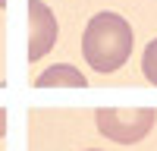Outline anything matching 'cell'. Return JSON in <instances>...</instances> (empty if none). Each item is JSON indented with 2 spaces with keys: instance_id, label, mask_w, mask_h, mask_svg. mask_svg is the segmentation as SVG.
Masks as SVG:
<instances>
[{
  "instance_id": "1",
  "label": "cell",
  "mask_w": 157,
  "mask_h": 151,
  "mask_svg": "<svg viewBox=\"0 0 157 151\" xmlns=\"http://www.w3.org/2000/svg\"><path fill=\"white\" fill-rule=\"evenodd\" d=\"M135 47V32L120 13H98L82 32V57L94 72H116Z\"/></svg>"
},
{
  "instance_id": "2",
  "label": "cell",
  "mask_w": 157,
  "mask_h": 151,
  "mask_svg": "<svg viewBox=\"0 0 157 151\" xmlns=\"http://www.w3.org/2000/svg\"><path fill=\"white\" fill-rule=\"evenodd\" d=\"M154 120H157V113L151 107H101L94 113L98 132L120 145L141 142L154 129Z\"/></svg>"
},
{
  "instance_id": "3",
  "label": "cell",
  "mask_w": 157,
  "mask_h": 151,
  "mask_svg": "<svg viewBox=\"0 0 157 151\" xmlns=\"http://www.w3.org/2000/svg\"><path fill=\"white\" fill-rule=\"evenodd\" d=\"M57 35H60V25H57L54 10L44 0H29V50H25L29 63L41 60L57 44Z\"/></svg>"
},
{
  "instance_id": "4",
  "label": "cell",
  "mask_w": 157,
  "mask_h": 151,
  "mask_svg": "<svg viewBox=\"0 0 157 151\" xmlns=\"http://www.w3.org/2000/svg\"><path fill=\"white\" fill-rule=\"evenodd\" d=\"M85 85L88 79L69 63H54L50 69H44L35 79V88H85Z\"/></svg>"
},
{
  "instance_id": "5",
  "label": "cell",
  "mask_w": 157,
  "mask_h": 151,
  "mask_svg": "<svg viewBox=\"0 0 157 151\" xmlns=\"http://www.w3.org/2000/svg\"><path fill=\"white\" fill-rule=\"evenodd\" d=\"M141 72L151 85H157V38L145 47V57H141Z\"/></svg>"
},
{
  "instance_id": "6",
  "label": "cell",
  "mask_w": 157,
  "mask_h": 151,
  "mask_svg": "<svg viewBox=\"0 0 157 151\" xmlns=\"http://www.w3.org/2000/svg\"><path fill=\"white\" fill-rule=\"evenodd\" d=\"M6 135V110H0V138Z\"/></svg>"
},
{
  "instance_id": "7",
  "label": "cell",
  "mask_w": 157,
  "mask_h": 151,
  "mask_svg": "<svg viewBox=\"0 0 157 151\" xmlns=\"http://www.w3.org/2000/svg\"><path fill=\"white\" fill-rule=\"evenodd\" d=\"M3 6H6V0H0V10H3Z\"/></svg>"
},
{
  "instance_id": "8",
  "label": "cell",
  "mask_w": 157,
  "mask_h": 151,
  "mask_svg": "<svg viewBox=\"0 0 157 151\" xmlns=\"http://www.w3.org/2000/svg\"><path fill=\"white\" fill-rule=\"evenodd\" d=\"M85 151H101V148H85Z\"/></svg>"
}]
</instances>
